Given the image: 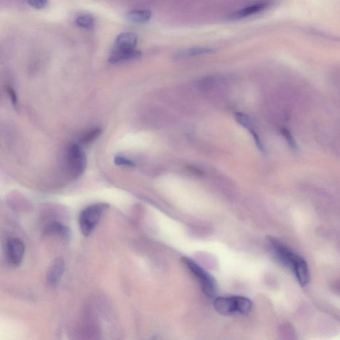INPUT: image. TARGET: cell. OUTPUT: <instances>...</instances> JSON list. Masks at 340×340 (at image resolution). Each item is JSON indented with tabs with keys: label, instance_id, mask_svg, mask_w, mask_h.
Masks as SVG:
<instances>
[{
	"label": "cell",
	"instance_id": "obj_1",
	"mask_svg": "<svg viewBox=\"0 0 340 340\" xmlns=\"http://www.w3.org/2000/svg\"><path fill=\"white\" fill-rule=\"evenodd\" d=\"M275 256L281 264L290 268L302 287H305L310 280L308 266L304 259L295 254L288 246H285L273 236H268Z\"/></svg>",
	"mask_w": 340,
	"mask_h": 340
},
{
	"label": "cell",
	"instance_id": "obj_2",
	"mask_svg": "<svg viewBox=\"0 0 340 340\" xmlns=\"http://www.w3.org/2000/svg\"><path fill=\"white\" fill-rule=\"evenodd\" d=\"M214 307L216 312L222 316L248 314L252 311V302L244 296H220L214 300Z\"/></svg>",
	"mask_w": 340,
	"mask_h": 340
},
{
	"label": "cell",
	"instance_id": "obj_3",
	"mask_svg": "<svg viewBox=\"0 0 340 340\" xmlns=\"http://www.w3.org/2000/svg\"><path fill=\"white\" fill-rule=\"evenodd\" d=\"M108 208V204L100 203L91 205L82 210L78 218L82 234L84 236H90Z\"/></svg>",
	"mask_w": 340,
	"mask_h": 340
},
{
	"label": "cell",
	"instance_id": "obj_4",
	"mask_svg": "<svg viewBox=\"0 0 340 340\" xmlns=\"http://www.w3.org/2000/svg\"><path fill=\"white\" fill-rule=\"evenodd\" d=\"M182 260L200 281L204 294L210 298L214 297L216 293V284L214 277L192 259L184 256L182 257Z\"/></svg>",
	"mask_w": 340,
	"mask_h": 340
},
{
	"label": "cell",
	"instance_id": "obj_5",
	"mask_svg": "<svg viewBox=\"0 0 340 340\" xmlns=\"http://www.w3.org/2000/svg\"><path fill=\"white\" fill-rule=\"evenodd\" d=\"M68 164L70 174L74 178L80 177L86 166V158L84 151L78 144L70 146L68 150Z\"/></svg>",
	"mask_w": 340,
	"mask_h": 340
},
{
	"label": "cell",
	"instance_id": "obj_6",
	"mask_svg": "<svg viewBox=\"0 0 340 340\" xmlns=\"http://www.w3.org/2000/svg\"><path fill=\"white\" fill-rule=\"evenodd\" d=\"M25 246L20 238H11L6 244L8 258L14 266H18L23 261L25 254Z\"/></svg>",
	"mask_w": 340,
	"mask_h": 340
},
{
	"label": "cell",
	"instance_id": "obj_7",
	"mask_svg": "<svg viewBox=\"0 0 340 340\" xmlns=\"http://www.w3.org/2000/svg\"><path fill=\"white\" fill-rule=\"evenodd\" d=\"M270 6V2H258V3L248 6V7L242 8V9L234 12L230 16V19L238 20L250 17V16L256 15V14L264 12V10L268 9Z\"/></svg>",
	"mask_w": 340,
	"mask_h": 340
},
{
	"label": "cell",
	"instance_id": "obj_8",
	"mask_svg": "<svg viewBox=\"0 0 340 340\" xmlns=\"http://www.w3.org/2000/svg\"><path fill=\"white\" fill-rule=\"evenodd\" d=\"M64 261L62 258H56L52 261L46 274V281L50 286H56L64 273Z\"/></svg>",
	"mask_w": 340,
	"mask_h": 340
},
{
	"label": "cell",
	"instance_id": "obj_9",
	"mask_svg": "<svg viewBox=\"0 0 340 340\" xmlns=\"http://www.w3.org/2000/svg\"><path fill=\"white\" fill-rule=\"evenodd\" d=\"M234 116H236V120L238 121L242 126L248 129V131L252 134V136L254 137V142L256 144V146L258 148L259 150L262 152H264L265 149L264 146H263L262 141H261L260 138H259V136L258 133H257L256 130L254 129V123H252V120L250 118V117L242 112L236 113Z\"/></svg>",
	"mask_w": 340,
	"mask_h": 340
},
{
	"label": "cell",
	"instance_id": "obj_10",
	"mask_svg": "<svg viewBox=\"0 0 340 340\" xmlns=\"http://www.w3.org/2000/svg\"><path fill=\"white\" fill-rule=\"evenodd\" d=\"M137 36L132 33H124L119 35L115 42L114 50H135Z\"/></svg>",
	"mask_w": 340,
	"mask_h": 340
},
{
	"label": "cell",
	"instance_id": "obj_11",
	"mask_svg": "<svg viewBox=\"0 0 340 340\" xmlns=\"http://www.w3.org/2000/svg\"><path fill=\"white\" fill-rule=\"evenodd\" d=\"M141 56L142 52L136 50H114L109 58L108 60L111 64H116L128 60H137Z\"/></svg>",
	"mask_w": 340,
	"mask_h": 340
},
{
	"label": "cell",
	"instance_id": "obj_12",
	"mask_svg": "<svg viewBox=\"0 0 340 340\" xmlns=\"http://www.w3.org/2000/svg\"><path fill=\"white\" fill-rule=\"evenodd\" d=\"M44 234H54V236H62V238H68L70 236V230L68 228L60 222H48L44 228Z\"/></svg>",
	"mask_w": 340,
	"mask_h": 340
},
{
	"label": "cell",
	"instance_id": "obj_13",
	"mask_svg": "<svg viewBox=\"0 0 340 340\" xmlns=\"http://www.w3.org/2000/svg\"><path fill=\"white\" fill-rule=\"evenodd\" d=\"M151 12L148 10H133L126 14L128 21L136 24H144L150 20Z\"/></svg>",
	"mask_w": 340,
	"mask_h": 340
},
{
	"label": "cell",
	"instance_id": "obj_14",
	"mask_svg": "<svg viewBox=\"0 0 340 340\" xmlns=\"http://www.w3.org/2000/svg\"><path fill=\"white\" fill-rule=\"evenodd\" d=\"M216 52V50L214 48H208V46H200V48H188V50H182L181 52H178L176 54L175 58L178 60V58L212 54Z\"/></svg>",
	"mask_w": 340,
	"mask_h": 340
},
{
	"label": "cell",
	"instance_id": "obj_15",
	"mask_svg": "<svg viewBox=\"0 0 340 340\" xmlns=\"http://www.w3.org/2000/svg\"><path fill=\"white\" fill-rule=\"evenodd\" d=\"M102 133V130L99 128H92L90 130L86 132L84 136H82V138H80V142L82 145H88L92 142H94L95 140L98 138L100 135Z\"/></svg>",
	"mask_w": 340,
	"mask_h": 340
},
{
	"label": "cell",
	"instance_id": "obj_16",
	"mask_svg": "<svg viewBox=\"0 0 340 340\" xmlns=\"http://www.w3.org/2000/svg\"><path fill=\"white\" fill-rule=\"evenodd\" d=\"M76 25L86 30H92L94 27V20L90 15L80 16L76 19Z\"/></svg>",
	"mask_w": 340,
	"mask_h": 340
},
{
	"label": "cell",
	"instance_id": "obj_17",
	"mask_svg": "<svg viewBox=\"0 0 340 340\" xmlns=\"http://www.w3.org/2000/svg\"><path fill=\"white\" fill-rule=\"evenodd\" d=\"M282 134L284 136L285 138H286L287 142H288L289 147L292 149V150L296 152L298 147L297 144L294 138H293L292 134L288 130L284 128L282 130Z\"/></svg>",
	"mask_w": 340,
	"mask_h": 340
},
{
	"label": "cell",
	"instance_id": "obj_18",
	"mask_svg": "<svg viewBox=\"0 0 340 340\" xmlns=\"http://www.w3.org/2000/svg\"><path fill=\"white\" fill-rule=\"evenodd\" d=\"M28 4L37 10H42L48 5V0H26Z\"/></svg>",
	"mask_w": 340,
	"mask_h": 340
},
{
	"label": "cell",
	"instance_id": "obj_19",
	"mask_svg": "<svg viewBox=\"0 0 340 340\" xmlns=\"http://www.w3.org/2000/svg\"><path fill=\"white\" fill-rule=\"evenodd\" d=\"M114 163L116 164V165L122 166L132 167L134 166V164L133 162L121 156L115 158Z\"/></svg>",
	"mask_w": 340,
	"mask_h": 340
},
{
	"label": "cell",
	"instance_id": "obj_20",
	"mask_svg": "<svg viewBox=\"0 0 340 340\" xmlns=\"http://www.w3.org/2000/svg\"><path fill=\"white\" fill-rule=\"evenodd\" d=\"M8 94L10 95V98H11L12 102L14 103V104H17V95H16L15 91H14L13 88H10V87L8 88Z\"/></svg>",
	"mask_w": 340,
	"mask_h": 340
}]
</instances>
